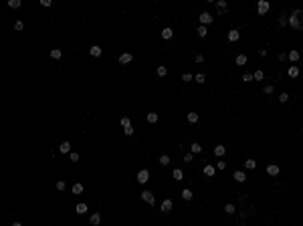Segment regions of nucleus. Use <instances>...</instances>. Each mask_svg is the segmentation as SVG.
Masks as SVG:
<instances>
[{
  "instance_id": "nucleus-3",
  "label": "nucleus",
  "mask_w": 303,
  "mask_h": 226,
  "mask_svg": "<svg viewBox=\"0 0 303 226\" xmlns=\"http://www.w3.org/2000/svg\"><path fill=\"white\" fill-rule=\"evenodd\" d=\"M135 180L140 182V184H146V182L150 180V172H148V170H140V172H137V178H135Z\"/></svg>"
},
{
  "instance_id": "nucleus-51",
  "label": "nucleus",
  "mask_w": 303,
  "mask_h": 226,
  "mask_svg": "<svg viewBox=\"0 0 303 226\" xmlns=\"http://www.w3.org/2000/svg\"><path fill=\"white\" fill-rule=\"evenodd\" d=\"M287 59V53H279V61H285Z\"/></svg>"
},
{
  "instance_id": "nucleus-44",
  "label": "nucleus",
  "mask_w": 303,
  "mask_h": 226,
  "mask_svg": "<svg viewBox=\"0 0 303 226\" xmlns=\"http://www.w3.org/2000/svg\"><path fill=\"white\" fill-rule=\"evenodd\" d=\"M14 28H16V30H23V28H24V22H23V20H16V22H14Z\"/></svg>"
},
{
  "instance_id": "nucleus-9",
  "label": "nucleus",
  "mask_w": 303,
  "mask_h": 226,
  "mask_svg": "<svg viewBox=\"0 0 303 226\" xmlns=\"http://www.w3.org/2000/svg\"><path fill=\"white\" fill-rule=\"evenodd\" d=\"M238 38H241V33H238L236 28H233V30H228V41H230V43H236Z\"/></svg>"
},
{
  "instance_id": "nucleus-33",
  "label": "nucleus",
  "mask_w": 303,
  "mask_h": 226,
  "mask_svg": "<svg viewBox=\"0 0 303 226\" xmlns=\"http://www.w3.org/2000/svg\"><path fill=\"white\" fill-rule=\"evenodd\" d=\"M160 166H170V156H160Z\"/></svg>"
},
{
  "instance_id": "nucleus-50",
  "label": "nucleus",
  "mask_w": 303,
  "mask_h": 226,
  "mask_svg": "<svg viewBox=\"0 0 303 226\" xmlns=\"http://www.w3.org/2000/svg\"><path fill=\"white\" fill-rule=\"evenodd\" d=\"M194 61H196V63H204V56H202V55H196V56H194Z\"/></svg>"
},
{
  "instance_id": "nucleus-1",
  "label": "nucleus",
  "mask_w": 303,
  "mask_h": 226,
  "mask_svg": "<svg viewBox=\"0 0 303 226\" xmlns=\"http://www.w3.org/2000/svg\"><path fill=\"white\" fill-rule=\"evenodd\" d=\"M289 26L293 30H303V10H293L289 16Z\"/></svg>"
},
{
  "instance_id": "nucleus-17",
  "label": "nucleus",
  "mask_w": 303,
  "mask_h": 226,
  "mask_svg": "<svg viewBox=\"0 0 303 226\" xmlns=\"http://www.w3.org/2000/svg\"><path fill=\"white\" fill-rule=\"evenodd\" d=\"M299 56H301V55H299V51H289L287 59H289V61H293V63H297V61H299Z\"/></svg>"
},
{
  "instance_id": "nucleus-46",
  "label": "nucleus",
  "mask_w": 303,
  "mask_h": 226,
  "mask_svg": "<svg viewBox=\"0 0 303 226\" xmlns=\"http://www.w3.org/2000/svg\"><path fill=\"white\" fill-rule=\"evenodd\" d=\"M263 91L269 95V93H273V91H275V87H273V85H265V89H263Z\"/></svg>"
},
{
  "instance_id": "nucleus-2",
  "label": "nucleus",
  "mask_w": 303,
  "mask_h": 226,
  "mask_svg": "<svg viewBox=\"0 0 303 226\" xmlns=\"http://www.w3.org/2000/svg\"><path fill=\"white\" fill-rule=\"evenodd\" d=\"M271 8V4L267 2V0H259V4H257V12L259 14H267Z\"/></svg>"
},
{
  "instance_id": "nucleus-40",
  "label": "nucleus",
  "mask_w": 303,
  "mask_h": 226,
  "mask_svg": "<svg viewBox=\"0 0 303 226\" xmlns=\"http://www.w3.org/2000/svg\"><path fill=\"white\" fill-rule=\"evenodd\" d=\"M243 81H245V83H251V81H255V79H253V73H245V75H243Z\"/></svg>"
},
{
  "instance_id": "nucleus-26",
  "label": "nucleus",
  "mask_w": 303,
  "mask_h": 226,
  "mask_svg": "<svg viewBox=\"0 0 303 226\" xmlns=\"http://www.w3.org/2000/svg\"><path fill=\"white\" fill-rule=\"evenodd\" d=\"M245 168H247V170H255V168H257V162H255V159H245Z\"/></svg>"
},
{
  "instance_id": "nucleus-38",
  "label": "nucleus",
  "mask_w": 303,
  "mask_h": 226,
  "mask_svg": "<svg viewBox=\"0 0 303 226\" xmlns=\"http://www.w3.org/2000/svg\"><path fill=\"white\" fill-rule=\"evenodd\" d=\"M20 6V0H8V8H18Z\"/></svg>"
},
{
  "instance_id": "nucleus-24",
  "label": "nucleus",
  "mask_w": 303,
  "mask_h": 226,
  "mask_svg": "<svg viewBox=\"0 0 303 226\" xmlns=\"http://www.w3.org/2000/svg\"><path fill=\"white\" fill-rule=\"evenodd\" d=\"M235 212H236L235 204H226V206H225V214H228V216H230V214H235Z\"/></svg>"
},
{
  "instance_id": "nucleus-21",
  "label": "nucleus",
  "mask_w": 303,
  "mask_h": 226,
  "mask_svg": "<svg viewBox=\"0 0 303 226\" xmlns=\"http://www.w3.org/2000/svg\"><path fill=\"white\" fill-rule=\"evenodd\" d=\"M59 149H61V154H69V151H71V143H69V141H63V143L59 146Z\"/></svg>"
},
{
  "instance_id": "nucleus-27",
  "label": "nucleus",
  "mask_w": 303,
  "mask_h": 226,
  "mask_svg": "<svg viewBox=\"0 0 303 226\" xmlns=\"http://www.w3.org/2000/svg\"><path fill=\"white\" fill-rule=\"evenodd\" d=\"M289 24V16L287 14H281L279 16V26H287Z\"/></svg>"
},
{
  "instance_id": "nucleus-36",
  "label": "nucleus",
  "mask_w": 303,
  "mask_h": 226,
  "mask_svg": "<svg viewBox=\"0 0 303 226\" xmlns=\"http://www.w3.org/2000/svg\"><path fill=\"white\" fill-rule=\"evenodd\" d=\"M81 192H83V184H79V182L73 184V194H81Z\"/></svg>"
},
{
  "instance_id": "nucleus-37",
  "label": "nucleus",
  "mask_w": 303,
  "mask_h": 226,
  "mask_svg": "<svg viewBox=\"0 0 303 226\" xmlns=\"http://www.w3.org/2000/svg\"><path fill=\"white\" fill-rule=\"evenodd\" d=\"M190 149H192V154H200V151H202V146H200V143H192Z\"/></svg>"
},
{
  "instance_id": "nucleus-18",
  "label": "nucleus",
  "mask_w": 303,
  "mask_h": 226,
  "mask_svg": "<svg viewBox=\"0 0 303 226\" xmlns=\"http://www.w3.org/2000/svg\"><path fill=\"white\" fill-rule=\"evenodd\" d=\"M235 63H236V65H238V67H243V65H247V55H236Z\"/></svg>"
},
{
  "instance_id": "nucleus-35",
  "label": "nucleus",
  "mask_w": 303,
  "mask_h": 226,
  "mask_svg": "<svg viewBox=\"0 0 303 226\" xmlns=\"http://www.w3.org/2000/svg\"><path fill=\"white\" fill-rule=\"evenodd\" d=\"M166 75H168V69L164 67V65H160L158 67V77H166Z\"/></svg>"
},
{
  "instance_id": "nucleus-11",
  "label": "nucleus",
  "mask_w": 303,
  "mask_h": 226,
  "mask_svg": "<svg viewBox=\"0 0 303 226\" xmlns=\"http://www.w3.org/2000/svg\"><path fill=\"white\" fill-rule=\"evenodd\" d=\"M233 178H235V180L238 182V184H243V182L247 180V174H245V172H238V170H236L235 174H233Z\"/></svg>"
},
{
  "instance_id": "nucleus-8",
  "label": "nucleus",
  "mask_w": 303,
  "mask_h": 226,
  "mask_svg": "<svg viewBox=\"0 0 303 226\" xmlns=\"http://www.w3.org/2000/svg\"><path fill=\"white\" fill-rule=\"evenodd\" d=\"M172 208H174V202H172V200H164V202H162V206H160V210H162V212H170Z\"/></svg>"
},
{
  "instance_id": "nucleus-30",
  "label": "nucleus",
  "mask_w": 303,
  "mask_h": 226,
  "mask_svg": "<svg viewBox=\"0 0 303 226\" xmlns=\"http://www.w3.org/2000/svg\"><path fill=\"white\" fill-rule=\"evenodd\" d=\"M75 210H77V214H85V212H87V204H83V202L77 204V208H75Z\"/></svg>"
},
{
  "instance_id": "nucleus-6",
  "label": "nucleus",
  "mask_w": 303,
  "mask_h": 226,
  "mask_svg": "<svg viewBox=\"0 0 303 226\" xmlns=\"http://www.w3.org/2000/svg\"><path fill=\"white\" fill-rule=\"evenodd\" d=\"M89 222H91V226H99L101 224V214L99 212H93L91 218H89Z\"/></svg>"
},
{
  "instance_id": "nucleus-16",
  "label": "nucleus",
  "mask_w": 303,
  "mask_h": 226,
  "mask_svg": "<svg viewBox=\"0 0 303 226\" xmlns=\"http://www.w3.org/2000/svg\"><path fill=\"white\" fill-rule=\"evenodd\" d=\"M101 53H103V51H101V46H97V45H93L89 49V55L91 56H101Z\"/></svg>"
},
{
  "instance_id": "nucleus-49",
  "label": "nucleus",
  "mask_w": 303,
  "mask_h": 226,
  "mask_svg": "<svg viewBox=\"0 0 303 226\" xmlns=\"http://www.w3.org/2000/svg\"><path fill=\"white\" fill-rule=\"evenodd\" d=\"M124 131H125V135H132V133H134V127H132V125H129V127H125Z\"/></svg>"
},
{
  "instance_id": "nucleus-14",
  "label": "nucleus",
  "mask_w": 303,
  "mask_h": 226,
  "mask_svg": "<svg viewBox=\"0 0 303 226\" xmlns=\"http://www.w3.org/2000/svg\"><path fill=\"white\" fill-rule=\"evenodd\" d=\"M172 36H174V30H172L170 26H166V28L162 30V38H166V41H170Z\"/></svg>"
},
{
  "instance_id": "nucleus-28",
  "label": "nucleus",
  "mask_w": 303,
  "mask_h": 226,
  "mask_svg": "<svg viewBox=\"0 0 303 226\" xmlns=\"http://www.w3.org/2000/svg\"><path fill=\"white\" fill-rule=\"evenodd\" d=\"M196 33H198V36H200V38H206V34H208V30H206V26H202V24H200Z\"/></svg>"
},
{
  "instance_id": "nucleus-4",
  "label": "nucleus",
  "mask_w": 303,
  "mask_h": 226,
  "mask_svg": "<svg viewBox=\"0 0 303 226\" xmlns=\"http://www.w3.org/2000/svg\"><path fill=\"white\" fill-rule=\"evenodd\" d=\"M142 200L148 202V204H154V202H156V196H154V192L146 190V192H142Z\"/></svg>"
},
{
  "instance_id": "nucleus-19",
  "label": "nucleus",
  "mask_w": 303,
  "mask_h": 226,
  "mask_svg": "<svg viewBox=\"0 0 303 226\" xmlns=\"http://www.w3.org/2000/svg\"><path fill=\"white\" fill-rule=\"evenodd\" d=\"M225 154H226V147H225V146H216V147H214V156H218V158H222Z\"/></svg>"
},
{
  "instance_id": "nucleus-39",
  "label": "nucleus",
  "mask_w": 303,
  "mask_h": 226,
  "mask_svg": "<svg viewBox=\"0 0 303 226\" xmlns=\"http://www.w3.org/2000/svg\"><path fill=\"white\" fill-rule=\"evenodd\" d=\"M182 81H184V83H190V81H194V77H192L190 73H184V75H182Z\"/></svg>"
},
{
  "instance_id": "nucleus-13",
  "label": "nucleus",
  "mask_w": 303,
  "mask_h": 226,
  "mask_svg": "<svg viewBox=\"0 0 303 226\" xmlns=\"http://www.w3.org/2000/svg\"><path fill=\"white\" fill-rule=\"evenodd\" d=\"M214 174H216V168L214 166H204V176H208V178H214Z\"/></svg>"
},
{
  "instance_id": "nucleus-29",
  "label": "nucleus",
  "mask_w": 303,
  "mask_h": 226,
  "mask_svg": "<svg viewBox=\"0 0 303 226\" xmlns=\"http://www.w3.org/2000/svg\"><path fill=\"white\" fill-rule=\"evenodd\" d=\"M194 81L202 85V83H206V75H204V73H198V75H194Z\"/></svg>"
},
{
  "instance_id": "nucleus-5",
  "label": "nucleus",
  "mask_w": 303,
  "mask_h": 226,
  "mask_svg": "<svg viewBox=\"0 0 303 226\" xmlns=\"http://www.w3.org/2000/svg\"><path fill=\"white\" fill-rule=\"evenodd\" d=\"M134 61V55L132 53H124V55H119V65H129Z\"/></svg>"
},
{
  "instance_id": "nucleus-20",
  "label": "nucleus",
  "mask_w": 303,
  "mask_h": 226,
  "mask_svg": "<svg viewBox=\"0 0 303 226\" xmlns=\"http://www.w3.org/2000/svg\"><path fill=\"white\" fill-rule=\"evenodd\" d=\"M216 8H218V12H220V14H225V12L228 10V8H226V2H225V0H218V2H216Z\"/></svg>"
},
{
  "instance_id": "nucleus-52",
  "label": "nucleus",
  "mask_w": 303,
  "mask_h": 226,
  "mask_svg": "<svg viewBox=\"0 0 303 226\" xmlns=\"http://www.w3.org/2000/svg\"><path fill=\"white\" fill-rule=\"evenodd\" d=\"M12 226H23V224L20 222H12Z\"/></svg>"
},
{
  "instance_id": "nucleus-42",
  "label": "nucleus",
  "mask_w": 303,
  "mask_h": 226,
  "mask_svg": "<svg viewBox=\"0 0 303 226\" xmlns=\"http://www.w3.org/2000/svg\"><path fill=\"white\" fill-rule=\"evenodd\" d=\"M184 162H186V164L194 162V154H192V151H190V154H186V156H184Z\"/></svg>"
},
{
  "instance_id": "nucleus-43",
  "label": "nucleus",
  "mask_w": 303,
  "mask_h": 226,
  "mask_svg": "<svg viewBox=\"0 0 303 226\" xmlns=\"http://www.w3.org/2000/svg\"><path fill=\"white\" fill-rule=\"evenodd\" d=\"M279 101L281 103H287V101H289V95H287V93H281V95H279Z\"/></svg>"
},
{
  "instance_id": "nucleus-25",
  "label": "nucleus",
  "mask_w": 303,
  "mask_h": 226,
  "mask_svg": "<svg viewBox=\"0 0 303 226\" xmlns=\"http://www.w3.org/2000/svg\"><path fill=\"white\" fill-rule=\"evenodd\" d=\"M253 79H255V81H263V79H265V73L259 69V71H255V73H253Z\"/></svg>"
},
{
  "instance_id": "nucleus-45",
  "label": "nucleus",
  "mask_w": 303,
  "mask_h": 226,
  "mask_svg": "<svg viewBox=\"0 0 303 226\" xmlns=\"http://www.w3.org/2000/svg\"><path fill=\"white\" fill-rule=\"evenodd\" d=\"M57 190H59V192H63V190H65V182H63V180L57 182Z\"/></svg>"
},
{
  "instance_id": "nucleus-12",
  "label": "nucleus",
  "mask_w": 303,
  "mask_h": 226,
  "mask_svg": "<svg viewBox=\"0 0 303 226\" xmlns=\"http://www.w3.org/2000/svg\"><path fill=\"white\" fill-rule=\"evenodd\" d=\"M287 75H289L291 79H295V77H299V67H295V65H291V67L287 69Z\"/></svg>"
},
{
  "instance_id": "nucleus-48",
  "label": "nucleus",
  "mask_w": 303,
  "mask_h": 226,
  "mask_svg": "<svg viewBox=\"0 0 303 226\" xmlns=\"http://www.w3.org/2000/svg\"><path fill=\"white\" fill-rule=\"evenodd\" d=\"M39 4H41V6H45V8H47V6H51V4H53V2H51V0H41V2H39Z\"/></svg>"
},
{
  "instance_id": "nucleus-32",
  "label": "nucleus",
  "mask_w": 303,
  "mask_h": 226,
  "mask_svg": "<svg viewBox=\"0 0 303 226\" xmlns=\"http://www.w3.org/2000/svg\"><path fill=\"white\" fill-rule=\"evenodd\" d=\"M192 196H194V194H192L188 188H186V190H182V198H184L186 202H188V200H192Z\"/></svg>"
},
{
  "instance_id": "nucleus-7",
  "label": "nucleus",
  "mask_w": 303,
  "mask_h": 226,
  "mask_svg": "<svg viewBox=\"0 0 303 226\" xmlns=\"http://www.w3.org/2000/svg\"><path fill=\"white\" fill-rule=\"evenodd\" d=\"M210 22H212V16H210L208 12H202V14H200V24H202V26H206V24H210Z\"/></svg>"
},
{
  "instance_id": "nucleus-15",
  "label": "nucleus",
  "mask_w": 303,
  "mask_h": 226,
  "mask_svg": "<svg viewBox=\"0 0 303 226\" xmlns=\"http://www.w3.org/2000/svg\"><path fill=\"white\" fill-rule=\"evenodd\" d=\"M186 119H188V123H198V113H194V111H190L188 115H186Z\"/></svg>"
},
{
  "instance_id": "nucleus-22",
  "label": "nucleus",
  "mask_w": 303,
  "mask_h": 226,
  "mask_svg": "<svg viewBox=\"0 0 303 226\" xmlns=\"http://www.w3.org/2000/svg\"><path fill=\"white\" fill-rule=\"evenodd\" d=\"M146 119L150 121V123H158V113H154V111H150L146 115Z\"/></svg>"
},
{
  "instance_id": "nucleus-47",
  "label": "nucleus",
  "mask_w": 303,
  "mask_h": 226,
  "mask_svg": "<svg viewBox=\"0 0 303 226\" xmlns=\"http://www.w3.org/2000/svg\"><path fill=\"white\" fill-rule=\"evenodd\" d=\"M226 168V162H216V170H225Z\"/></svg>"
},
{
  "instance_id": "nucleus-10",
  "label": "nucleus",
  "mask_w": 303,
  "mask_h": 226,
  "mask_svg": "<svg viewBox=\"0 0 303 226\" xmlns=\"http://www.w3.org/2000/svg\"><path fill=\"white\" fill-rule=\"evenodd\" d=\"M279 172H281L279 166H275V164H269V166H267V174H269V176H279Z\"/></svg>"
},
{
  "instance_id": "nucleus-23",
  "label": "nucleus",
  "mask_w": 303,
  "mask_h": 226,
  "mask_svg": "<svg viewBox=\"0 0 303 226\" xmlns=\"http://www.w3.org/2000/svg\"><path fill=\"white\" fill-rule=\"evenodd\" d=\"M61 56H63V53H61V49H53V51H51V59H55V61H59Z\"/></svg>"
},
{
  "instance_id": "nucleus-34",
  "label": "nucleus",
  "mask_w": 303,
  "mask_h": 226,
  "mask_svg": "<svg viewBox=\"0 0 303 226\" xmlns=\"http://www.w3.org/2000/svg\"><path fill=\"white\" fill-rule=\"evenodd\" d=\"M119 123H121V127L125 129V127H129V125H132V119H129V117L125 115V117H121V121H119Z\"/></svg>"
},
{
  "instance_id": "nucleus-41",
  "label": "nucleus",
  "mask_w": 303,
  "mask_h": 226,
  "mask_svg": "<svg viewBox=\"0 0 303 226\" xmlns=\"http://www.w3.org/2000/svg\"><path fill=\"white\" fill-rule=\"evenodd\" d=\"M69 159L77 164V162H79V154H75V151H71V154H69Z\"/></svg>"
},
{
  "instance_id": "nucleus-31",
  "label": "nucleus",
  "mask_w": 303,
  "mask_h": 226,
  "mask_svg": "<svg viewBox=\"0 0 303 226\" xmlns=\"http://www.w3.org/2000/svg\"><path fill=\"white\" fill-rule=\"evenodd\" d=\"M172 178H174V180H184V174H182V170H174V174H172Z\"/></svg>"
}]
</instances>
